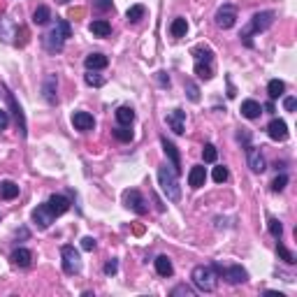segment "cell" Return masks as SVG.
I'll list each match as a JSON object with an SVG mask.
<instances>
[{"label": "cell", "mask_w": 297, "mask_h": 297, "mask_svg": "<svg viewBox=\"0 0 297 297\" xmlns=\"http://www.w3.org/2000/svg\"><path fill=\"white\" fill-rule=\"evenodd\" d=\"M67 37H72V26L67 24L65 19H58V21L42 35V47L47 49L49 54H58V51H63V47H65Z\"/></svg>", "instance_id": "obj_1"}, {"label": "cell", "mask_w": 297, "mask_h": 297, "mask_svg": "<svg viewBox=\"0 0 297 297\" xmlns=\"http://www.w3.org/2000/svg\"><path fill=\"white\" fill-rule=\"evenodd\" d=\"M158 183L163 188L165 197L170 202H179L181 200V186H179V174L172 170V165L163 163L158 167Z\"/></svg>", "instance_id": "obj_2"}, {"label": "cell", "mask_w": 297, "mask_h": 297, "mask_svg": "<svg viewBox=\"0 0 297 297\" xmlns=\"http://www.w3.org/2000/svg\"><path fill=\"white\" fill-rule=\"evenodd\" d=\"M274 17H276V14H274L272 10H265V12H255L253 17H251V24L246 26V28L242 31V35H239V37H242V42L246 44L249 49H253V40H251V37H253L255 33L267 31V28L274 24Z\"/></svg>", "instance_id": "obj_3"}, {"label": "cell", "mask_w": 297, "mask_h": 297, "mask_svg": "<svg viewBox=\"0 0 297 297\" xmlns=\"http://www.w3.org/2000/svg\"><path fill=\"white\" fill-rule=\"evenodd\" d=\"M190 279H193V285L200 292H214L216 285H219V274L214 272V267H209V265H197L193 269Z\"/></svg>", "instance_id": "obj_4"}, {"label": "cell", "mask_w": 297, "mask_h": 297, "mask_svg": "<svg viewBox=\"0 0 297 297\" xmlns=\"http://www.w3.org/2000/svg\"><path fill=\"white\" fill-rule=\"evenodd\" d=\"M214 272L219 274V276H223L228 283L237 285V283H244V281L249 279V274H246V269H244L242 265H230V267H223L221 262H214Z\"/></svg>", "instance_id": "obj_5"}, {"label": "cell", "mask_w": 297, "mask_h": 297, "mask_svg": "<svg viewBox=\"0 0 297 297\" xmlns=\"http://www.w3.org/2000/svg\"><path fill=\"white\" fill-rule=\"evenodd\" d=\"M61 258H63V272L67 276H74V274L81 272V258H79V251L70 244L61 246Z\"/></svg>", "instance_id": "obj_6"}, {"label": "cell", "mask_w": 297, "mask_h": 297, "mask_svg": "<svg viewBox=\"0 0 297 297\" xmlns=\"http://www.w3.org/2000/svg\"><path fill=\"white\" fill-rule=\"evenodd\" d=\"M123 202H126L128 209H133L137 216H146V214H149V205H146L144 195H142L140 190H135V188H130V190L123 193Z\"/></svg>", "instance_id": "obj_7"}, {"label": "cell", "mask_w": 297, "mask_h": 297, "mask_svg": "<svg viewBox=\"0 0 297 297\" xmlns=\"http://www.w3.org/2000/svg\"><path fill=\"white\" fill-rule=\"evenodd\" d=\"M214 21H216V26H219V28H223V31H230L232 26L237 24V7L230 5V3H225L223 7H219V10H216V17H214Z\"/></svg>", "instance_id": "obj_8"}, {"label": "cell", "mask_w": 297, "mask_h": 297, "mask_svg": "<svg viewBox=\"0 0 297 297\" xmlns=\"http://www.w3.org/2000/svg\"><path fill=\"white\" fill-rule=\"evenodd\" d=\"M246 163H249L251 172H255V174H262V172L267 170L265 156H262V151L253 144H246Z\"/></svg>", "instance_id": "obj_9"}, {"label": "cell", "mask_w": 297, "mask_h": 297, "mask_svg": "<svg viewBox=\"0 0 297 297\" xmlns=\"http://www.w3.org/2000/svg\"><path fill=\"white\" fill-rule=\"evenodd\" d=\"M54 214H51V209L47 207V202L44 205H37L35 209H33V223H35L37 230H47L49 225L54 223Z\"/></svg>", "instance_id": "obj_10"}, {"label": "cell", "mask_w": 297, "mask_h": 297, "mask_svg": "<svg viewBox=\"0 0 297 297\" xmlns=\"http://www.w3.org/2000/svg\"><path fill=\"white\" fill-rule=\"evenodd\" d=\"M3 91H5V97H7V105H10V110H12L14 119H17V128L19 133H21V137H26L28 135V130H26V116H24V110H21V105L14 100V95L10 91H7V86H3Z\"/></svg>", "instance_id": "obj_11"}, {"label": "cell", "mask_w": 297, "mask_h": 297, "mask_svg": "<svg viewBox=\"0 0 297 297\" xmlns=\"http://www.w3.org/2000/svg\"><path fill=\"white\" fill-rule=\"evenodd\" d=\"M165 121H167V126H170V130L174 135H183V133H186V112H183V110L167 112Z\"/></svg>", "instance_id": "obj_12"}, {"label": "cell", "mask_w": 297, "mask_h": 297, "mask_svg": "<svg viewBox=\"0 0 297 297\" xmlns=\"http://www.w3.org/2000/svg\"><path fill=\"white\" fill-rule=\"evenodd\" d=\"M160 144H163L165 156L170 158V165L176 174H181V156H179V149L174 146V142L167 140V137H160Z\"/></svg>", "instance_id": "obj_13"}, {"label": "cell", "mask_w": 297, "mask_h": 297, "mask_svg": "<svg viewBox=\"0 0 297 297\" xmlns=\"http://www.w3.org/2000/svg\"><path fill=\"white\" fill-rule=\"evenodd\" d=\"M56 88H58V79L56 74H47L42 81V95L49 105H58V95H56Z\"/></svg>", "instance_id": "obj_14"}, {"label": "cell", "mask_w": 297, "mask_h": 297, "mask_svg": "<svg viewBox=\"0 0 297 297\" xmlns=\"http://www.w3.org/2000/svg\"><path fill=\"white\" fill-rule=\"evenodd\" d=\"M267 135H269L274 142H285L288 140V126H285L283 119H272V123L267 126Z\"/></svg>", "instance_id": "obj_15"}, {"label": "cell", "mask_w": 297, "mask_h": 297, "mask_svg": "<svg viewBox=\"0 0 297 297\" xmlns=\"http://www.w3.org/2000/svg\"><path fill=\"white\" fill-rule=\"evenodd\" d=\"M72 126H74V130H79V133H88V130H93V126H95V119H93L88 112H74Z\"/></svg>", "instance_id": "obj_16"}, {"label": "cell", "mask_w": 297, "mask_h": 297, "mask_svg": "<svg viewBox=\"0 0 297 297\" xmlns=\"http://www.w3.org/2000/svg\"><path fill=\"white\" fill-rule=\"evenodd\" d=\"M47 207L51 209V214H54V216H63L65 212H70L72 202L67 200L65 195H51V197L47 200Z\"/></svg>", "instance_id": "obj_17"}, {"label": "cell", "mask_w": 297, "mask_h": 297, "mask_svg": "<svg viewBox=\"0 0 297 297\" xmlns=\"http://www.w3.org/2000/svg\"><path fill=\"white\" fill-rule=\"evenodd\" d=\"M207 181V170L205 165H195V167H190V172H188V186L190 188H202Z\"/></svg>", "instance_id": "obj_18"}, {"label": "cell", "mask_w": 297, "mask_h": 297, "mask_svg": "<svg viewBox=\"0 0 297 297\" xmlns=\"http://www.w3.org/2000/svg\"><path fill=\"white\" fill-rule=\"evenodd\" d=\"M86 70H105V67L110 65V58L105 54H100V51H95V54H88L84 61Z\"/></svg>", "instance_id": "obj_19"}, {"label": "cell", "mask_w": 297, "mask_h": 297, "mask_svg": "<svg viewBox=\"0 0 297 297\" xmlns=\"http://www.w3.org/2000/svg\"><path fill=\"white\" fill-rule=\"evenodd\" d=\"M153 265H156L158 276H165V279H170L172 274H174V265H172V260L167 258V255H158L156 260H153Z\"/></svg>", "instance_id": "obj_20"}, {"label": "cell", "mask_w": 297, "mask_h": 297, "mask_svg": "<svg viewBox=\"0 0 297 297\" xmlns=\"http://www.w3.org/2000/svg\"><path fill=\"white\" fill-rule=\"evenodd\" d=\"M260 114H262V105L258 103V100H244L242 103V116L244 119L253 121V119H258Z\"/></svg>", "instance_id": "obj_21"}, {"label": "cell", "mask_w": 297, "mask_h": 297, "mask_svg": "<svg viewBox=\"0 0 297 297\" xmlns=\"http://www.w3.org/2000/svg\"><path fill=\"white\" fill-rule=\"evenodd\" d=\"M10 260H12L17 267L26 269V267H31V262H33V253L28 249H17V251H12Z\"/></svg>", "instance_id": "obj_22"}, {"label": "cell", "mask_w": 297, "mask_h": 297, "mask_svg": "<svg viewBox=\"0 0 297 297\" xmlns=\"http://www.w3.org/2000/svg\"><path fill=\"white\" fill-rule=\"evenodd\" d=\"M88 31H91L95 37H110L112 35V26H110L107 19H95V21L88 26Z\"/></svg>", "instance_id": "obj_23"}, {"label": "cell", "mask_w": 297, "mask_h": 297, "mask_svg": "<svg viewBox=\"0 0 297 297\" xmlns=\"http://www.w3.org/2000/svg\"><path fill=\"white\" fill-rule=\"evenodd\" d=\"M186 33H188V21L183 17H176L170 24V35L174 40H181V37H186Z\"/></svg>", "instance_id": "obj_24"}, {"label": "cell", "mask_w": 297, "mask_h": 297, "mask_svg": "<svg viewBox=\"0 0 297 297\" xmlns=\"http://www.w3.org/2000/svg\"><path fill=\"white\" fill-rule=\"evenodd\" d=\"M114 116H116V121H119V126H133V121H135V112H133V107H119V110L114 112Z\"/></svg>", "instance_id": "obj_25"}, {"label": "cell", "mask_w": 297, "mask_h": 297, "mask_svg": "<svg viewBox=\"0 0 297 297\" xmlns=\"http://www.w3.org/2000/svg\"><path fill=\"white\" fill-rule=\"evenodd\" d=\"M190 54H193L195 61H205V63H214V51L205 44H197V47L190 49Z\"/></svg>", "instance_id": "obj_26"}, {"label": "cell", "mask_w": 297, "mask_h": 297, "mask_svg": "<svg viewBox=\"0 0 297 297\" xmlns=\"http://www.w3.org/2000/svg\"><path fill=\"white\" fill-rule=\"evenodd\" d=\"M0 197H3V200H14V197H19V183L0 181Z\"/></svg>", "instance_id": "obj_27"}, {"label": "cell", "mask_w": 297, "mask_h": 297, "mask_svg": "<svg viewBox=\"0 0 297 297\" xmlns=\"http://www.w3.org/2000/svg\"><path fill=\"white\" fill-rule=\"evenodd\" d=\"M283 93H285V84L281 79H272V81L267 84V95H269V100H279Z\"/></svg>", "instance_id": "obj_28"}, {"label": "cell", "mask_w": 297, "mask_h": 297, "mask_svg": "<svg viewBox=\"0 0 297 297\" xmlns=\"http://www.w3.org/2000/svg\"><path fill=\"white\" fill-rule=\"evenodd\" d=\"M49 19H51V10H49L47 5L35 7V12H33V24H35V26H44V24H49Z\"/></svg>", "instance_id": "obj_29"}, {"label": "cell", "mask_w": 297, "mask_h": 297, "mask_svg": "<svg viewBox=\"0 0 297 297\" xmlns=\"http://www.w3.org/2000/svg\"><path fill=\"white\" fill-rule=\"evenodd\" d=\"M195 74H197L200 79H205V81H209V79L214 77V67H212V63L195 61Z\"/></svg>", "instance_id": "obj_30"}, {"label": "cell", "mask_w": 297, "mask_h": 297, "mask_svg": "<svg viewBox=\"0 0 297 297\" xmlns=\"http://www.w3.org/2000/svg\"><path fill=\"white\" fill-rule=\"evenodd\" d=\"M112 133H114V137L119 142H123V144H128V142H133V130H130V126H116L114 130H112Z\"/></svg>", "instance_id": "obj_31"}, {"label": "cell", "mask_w": 297, "mask_h": 297, "mask_svg": "<svg viewBox=\"0 0 297 297\" xmlns=\"http://www.w3.org/2000/svg\"><path fill=\"white\" fill-rule=\"evenodd\" d=\"M267 230H269V235H272L274 239H281V235H283V225H281L279 219L269 216V219H267Z\"/></svg>", "instance_id": "obj_32"}, {"label": "cell", "mask_w": 297, "mask_h": 297, "mask_svg": "<svg viewBox=\"0 0 297 297\" xmlns=\"http://www.w3.org/2000/svg\"><path fill=\"white\" fill-rule=\"evenodd\" d=\"M276 253H279V258H281L283 262H288V265H295V262H297V255L292 253V251L285 249L283 244H281V239L276 242Z\"/></svg>", "instance_id": "obj_33"}, {"label": "cell", "mask_w": 297, "mask_h": 297, "mask_svg": "<svg viewBox=\"0 0 297 297\" xmlns=\"http://www.w3.org/2000/svg\"><path fill=\"white\" fill-rule=\"evenodd\" d=\"M144 14H146V7H144V5H133V7H130V10L126 12V19L130 21V24H137V21H140Z\"/></svg>", "instance_id": "obj_34"}, {"label": "cell", "mask_w": 297, "mask_h": 297, "mask_svg": "<svg viewBox=\"0 0 297 297\" xmlns=\"http://www.w3.org/2000/svg\"><path fill=\"white\" fill-rule=\"evenodd\" d=\"M84 81H86L88 86H93V88H100V86L105 84V79L100 77V74H95V70H86Z\"/></svg>", "instance_id": "obj_35"}, {"label": "cell", "mask_w": 297, "mask_h": 297, "mask_svg": "<svg viewBox=\"0 0 297 297\" xmlns=\"http://www.w3.org/2000/svg\"><path fill=\"white\" fill-rule=\"evenodd\" d=\"M183 88H186V95L190 103H200V88H197V84H193V81H186L183 84Z\"/></svg>", "instance_id": "obj_36"}, {"label": "cell", "mask_w": 297, "mask_h": 297, "mask_svg": "<svg viewBox=\"0 0 297 297\" xmlns=\"http://www.w3.org/2000/svg\"><path fill=\"white\" fill-rule=\"evenodd\" d=\"M170 295H172V297H179V295H183V297H193V295H195V290L190 288V285H186V283H179V285H174V288H172Z\"/></svg>", "instance_id": "obj_37"}, {"label": "cell", "mask_w": 297, "mask_h": 297, "mask_svg": "<svg viewBox=\"0 0 297 297\" xmlns=\"http://www.w3.org/2000/svg\"><path fill=\"white\" fill-rule=\"evenodd\" d=\"M202 158H205V163H216V158H219L216 146H214V144H205V149H202Z\"/></svg>", "instance_id": "obj_38"}, {"label": "cell", "mask_w": 297, "mask_h": 297, "mask_svg": "<svg viewBox=\"0 0 297 297\" xmlns=\"http://www.w3.org/2000/svg\"><path fill=\"white\" fill-rule=\"evenodd\" d=\"M288 186V174H276L272 181V193H281Z\"/></svg>", "instance_id": "obj_39"}, {"label": "cell", "mask_w": 297, "mask_h": 297, "mask_svg": "<svg viewBox=\"0 0 297 297\" xmlns=\"http://www.w3.org/2000/svg\"><path fill=\"white\" fill-rule=\"evenodd\" d=\"M93 10L100 14L112 12V10H114V3H112V0H93Z\"/></svg>", "instance_id": "obj_40"}, {"label": "cell", "mask_w": 297, "mask_h": 297, "mask_svg": "<svg viewBox=\"0 0 297 297\" xmlns=\"http://www.w3.org/2000/svg\"><path fill=\"white\" fill-rule=\"evenodd\" d=\"M214 181L216 183H225L228 181V176H230V172H228V167H223V165H219V167H214Z\"/></svg>", "instance_id": "obj_41"}, {"label": "cell", "mask_w": 297, "mask_h": 297, "mask_svg": "<svg viewBox=\"0 0 297 297\" xmlns=\"http://www.w3.org/2000/svg\"><path fill=\"white\" fill-rule=\"evenodd\" d=\"M116 272H119V260L112 258V260H107V265H105V274H107V276H114Z\"/></svg>", "instance_id": "obj_42"}, {"label": "cell", "mask_w": 297, "mask_h": 297, "mask_svg": "<svg viewBox=\"0 0 297 297\" xmlns=\"http://www.w3.org/2000/svg\"><path fill=\"white\" fill-rule=\"evenodd\" d=\"M295 107H297V97H292V95L283 97V110L285 112H295Z\"/></svg>", "instance_id": "obj_43"}, {"label": "cell", "mask_w": 297, "mask_h": 297, "mask_svg": "<svg viewBox=\"0 0 297 297\" xmlns=\"http://www.w3.org/2000/svg\"><path fill=\"white\" fill-rule=\"evenodd\" d=\"M81 249H84V251H93V249H95V239H93V237H84V239H81Z\"/></svg>", "instance_id": "obj_44"}, {"label": "cell", "mask_w": 297, "mask_h": 297, "mask_svg": "<svg viewBox=\"0 0 297 297\" xmlns=\"http://www.w3.org/2000/svg\"><path fill=\"white\" fill-rule=\"evenodd\" d=\"M7 126H10V114L7 110H0V130H5Z\"/></svg>", "instance_id": "obj_45"}, {"label": "cell", "mask_w": 297, "mask_h": 297, "mask_svg": "<svg viewBox=\"0 0 297 297\" xmlns=\"http://www.w3.org/2000/svg\"><path fill=\"white\" fill-rule=\"evenodd\" d=\"M156 79H158V84H160V86L170 88V77H167L165 72H158V74H156Z\"/></svg>", "instance_id": "obj_46"}, {"label": "cell", "mask_w": 297, "mask_h": 297, "mask_svg": "<svg viewBox=\"0 0 297 297\" xmlns=\"http://www.w3.org/2000/svg\"><path fill=\"white\" fill-rule=\"evenodd\" d=\"M237 140H239V142H244V144H249V140H251V135H249V133H246V130H244V128H242V133L237 135Z\"/></svg>", "instance_id": "obj_47"}, {"label": "cell", "mask_w": 297, "mask_h": 297, "mask_svg": "<svg viewBox=\"0 0 297 297\" xmlns=\"http://www.w3.org/2000/svg\"><path fill=\"white\" fill-rule=\"evenodd\" d=\"M228 97H237V91H235V86H232L230 77H228Z\"/></svg>", "instance_id": "obj_48"}, {"label": "cell", "mask_w": 297, "mask_h": 297, "mask_svg": "<svg viewBox=\"0 0 297 297\" xmlns=\"http://www.w3.org/2000/svg\"><path fill=\"white\" fill-rule=\"evenodd\" d=\"M265 110L269 112V114H274V103H267V105H265Z\"/></svg>", "instance_id": "obj_49"}]
</instances>
